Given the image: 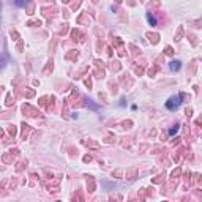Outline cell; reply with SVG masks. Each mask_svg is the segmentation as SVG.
<instances>
[{
  "mask_svg": "<svg viewBox=\"0 0 202 202\" xmlns=\"http://www.w3.org/2000/svg\"><path fill=\"white\" fill-rule=\"evenodd\" d=\"M180 66H182V63H180L178 60H174V62H171V65H169L171 71H177V69H180Z\"/></svg>",
  "mask_w": 202,
  "mask_h": 202,
  "instance_id": "7a4b0ae2",
  "label": "cell"
},
{
  "mask_svg": "<svg viewBox=\"0 0 202 202\" xmlns=\"http://www.w3.org/2000/svg\"><path fill=\"white\" fill-rule=\"evenodd\" d=\"M147 19H149V22H150L152 25H156V19H155V18H153V16L150 14V13H149V14H147Z\"/></svg>",
  "mask_w": 202,
  "mask_h": 202,
  "instance_id": "3957f363",
  "label": "cell"
},
{
  "mask_svg": "<svg viewBox=\"0 0 202 202\" xmlns=\"http://www.w3.org/2000/svg\"><path fill=\"white\" fill-rule=\"evenodd\" d=\"M180 104H182V95L178 96H171V98L166 101V107L171 109V111H175L180 107Z\"/></svg>",
  "mask_w": 202,
  "mask_h": 202,
  "instance_id": "6da1fadb",
  "label": "cell"
},
{
  "mask_svg": "<svg viewBox=\"0 0 202 202\" xmlns=\"http://www.w3.org/2000/svg\"><path fill=\"white\" fill-rule=\"evenodd\" d=\"M177 130H178V127H174V128L169 131V134H175V133H177Z\"/></svg>",
  "mask_w": 202,
  "mask_h": 202,
  "instance_id": "5b68a950",
  "label": "cell"
},
{
  "mask_svg": "<svg viewBox=\"0 0 202 202\" xmlns=\"http://www.w3.org/2000/svg\"><path fill=\"white\" fill-rule=\"evenodd\" d=\"M14 3H16L18 6H25V3H27V0H14Z\"/></svg>",
  "mask_w": 202,
  "mask_h": 202,
  "instance_id": "277c9868",
  "label": "cell"
}]
</instances>
